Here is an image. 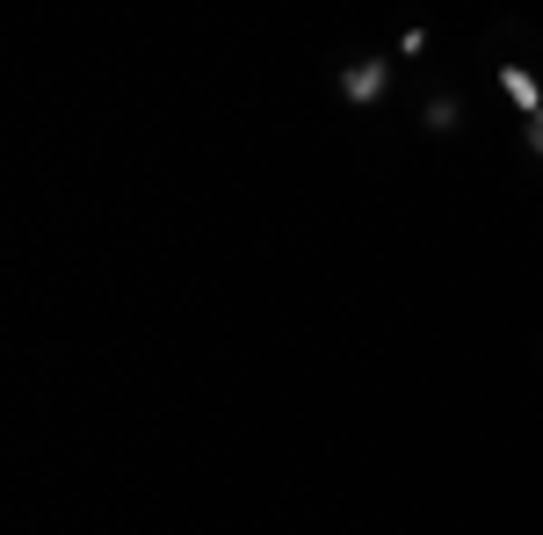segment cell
<instances>
[{"mask_svg": "<svg viewBox=\"0 0 543 535\" xmlns=\"http://www.w3.org/2000/svg\"><path fill=\"white\" fill-rule=\"evenodd\" d=\"M500 94L522 109V123H529V116H543V80H536L529 66H515V58H500Z\"/></svg>", "mask_w": 543, "mask_h": 535, "instance_id": "cell-2", "label": "cell"}, {"mask_svg": "<svg viewBox=\"0 0 543 535\" xmlns=\"http://www.w3.org/2000/svg\"><path fill=\"white\" fill-rule=\"evenodd\" d=\"M420 131H428V138H457V131H464V102H457V94H428Z\"/></svg>", "mask_w": 543, "mask_h": 535, "instance_id": "cell-3", "label": "cell"}, {"mask_svg": "<svg viewBox=\"0 0 543 535\" xmlns=\"http://www.w3.org/2000/svg\"><path fill=\"white\" fill-rule=\"evenodd\" d=\"M522 145H529L536 160H543V116H529V123H522Z\"/></svg>", "mask_w": 543, "mask_h": 535, "instance_id": "cell-5", "label": "cell"}, {"mask_svg": "<svg viewBox=\"0 0 543 535\" xmlns=\"http://www.w3.org/2000/svg\"><path fill=\"white\" fill-rule=\"evenodd\" d=\"M428 44H435V29H406V37H399V58H420Z\"/></svg>", "mask_w": 543, "mask_h": 535, "instance_id": "cell-4", "label": "cell"}, {"mask_svg": "<svg viewBox=\"0 0 543 535\" xmlns=\"http://www.w3.org/2000/svg\"><path fill=\"white\" fill-rule=\"evenodd\" d=\"M334 94L348 109H377L384 94H391V80H399V66H391V51H355V58H334Z\"/></svg>", "mask_w": 543, "mask_h": 535, "instance_id": "cell-1", "label": "cell"}]
</instances>
